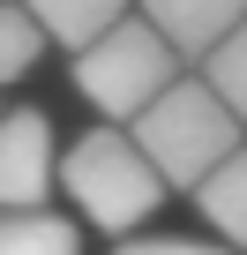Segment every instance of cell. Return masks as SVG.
<instances>
[{
  "label": "cell",
  "instance_id": "cell-3",
  "mask_svg": "<svg viewBox=\"0 0 247 255\" xmlns=\"http://www.w3.org/2000/svg\"><path fill=\"white\" fill-rule=\"evenodd\" d=\"M180 83V53H172V38L150 23V15H120L105 38H90L82 53H75V90L97 105V113H112V120H135L158 90H172Z\"/></svg>",
  "mask_w": 247,
  "mask_h": 255
},
{
  "label": "cell",
  "instance_id": "cell-5",
  "mask_svg": "<svg viewBox=\"0 0 247 255\" xmlns=\"http://www.w3.org/2000/svg\"><path fill=\"white\" fill-rule=\"evenodd\" d=\"M143 15L172 38V53H180V60H202L225 30H240V23H247V0H143Z\"/></svg>",
  "mask_w": 247,
  "mask_h": 255
},
{
  "label": "cell",
  "instance_id": "cell-11",
  "mask_svg": "<svg viewBox=\"0 0 247 255\" xmlns=\"http://www.w3.org/2000/svg\"><path fill=\"white\" fill-rule=\"evenodd\" d=\"M112 255H225L217 240H172V233H158V240H120Z\"/></svg>",
  "mask_w": 247,
  "mask_h": 255
},
{
  "label": "cell",
  "instance_id": "cell-2",
  "mask_svg": "<svg viewBox=\"0 0 247 255\" xmlns=\"http://www.w3.org/2000/svg\"><path fill=\"white\" fill-rule=\"evenodd\" d=\"M60 188L75 195V210L97 233H135L158 203H165V173L143 158V143L128 128H90L60 158Z\"/></svg>",
  "mask_w": 247,
  "mask_h": 255
},
{
  "label": "cell",
  "instance_id": "cell-6",
  "mask_svg": "<svg viewBox=\"0 0 247 255\" xmlns=\"http://www.w3.org/2000/svg\"><path fill=\"white\" fill-rule=\"evenodd\" d=\"M23 8L45 23V38H53V45L82 53L90 38H105L120 15H128V0H23Z\"/></svg>",
  "mask_w": 247,
  "mask_h": 255
},
{
  "label": "cell",
  "instance_id": "cell-4",
  "mask_svg": "<svg viewBox=\"0 0 247 255\" xmlns=\"http://www.w3.org/2000/svg\"><path fill=\"white\" fill-rule=\"evenodd\" d=\"M60 180V158H53V120L38 105H15L0 113V210H45Z\"/></svg>",
  "mask_w": 247,
  "mask_h": 255
},
{
  "label": "cell",
  "instance_id": "cell-10",
  "mask_svg": "<svg viewBox=\"0 0 247 255\" xmlns=\"http://www.w3.org/2000/svg\"><path fill=\"white\" fill-rule=\"evenodd\" d=\"M202 83H210V90L240 113V128H247V23H240V30H225V38L202 53Z\"/></svg>",
  "mask_w": 247,
  "mask_h": 255
},
{
  "label": "cell",
  "instance_id": "cell-7",
  "mask_svg": "<svg viewBox=\"0 0 247 255\" xmlns=\"http://www.w3.org/2000/svg\"><path fill=\"white\" fill-rule=\"evenodd\" d=\"M195 203H202V218H210L232 248H247V143H240V150L195 188Z\"/></svg>",
  "mask_w": 247,
  "mask_h": 255
},
{
  "label": "cell",
  "instance_id": "cell-8",
  "mask_svg": "<svg viewBox=\"0 0 247 255\" xmlns=\"http://www.w3.org/2000/svg\"><path fill=\"white\" fill-rule=\"evenodd\" d=\"M0 255H82V233L53 210H0Z\"/></svg>",
  "mask_w": 247,
  "mask_h": 255
},
{
  "label": "cell",
  "instance_id": "cell-1",
  "mask_svg": "<svg viewBox=\"0 0 247 255\" xmlns=\"http://www.w3.org/2000/svg\"><path fill=\"white\" fill-rule=\"evenodd\" d=\"M128 135L143 143V158L165 173V188H202L232 150H240V113L202 83V75H180L172 90H158L135 120H128Z\"/></svg>",
  "mask_w": 247,
  "mask_h": 255
},
{
  "label": "cell",
  "instance_id": "cell-9",
  "mask_svg": "<svg viewBox=\"0 0 247 255\" xmlns=\"http://www.w3.org/2000/svg\"><path fill=\"white\" fill-rule=\"evenodd\" d=\"M45 45H53V38H45V23L23 8V0H0V83H23Z\"/></svg>",
  "mask_w": 247,
  "mask_h": 255
}]
</instances>
